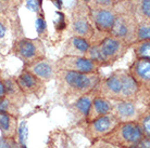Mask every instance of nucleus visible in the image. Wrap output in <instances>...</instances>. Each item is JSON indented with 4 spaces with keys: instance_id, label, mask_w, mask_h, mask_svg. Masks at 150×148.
<instances>
[{
    "instance_id": "21",
    "label": "nucleus",
    "mask_w": 150,
    "mask_h": 148,
    "mask_svg": "<svg viewBox=\"0 0 150 148\" xmlns=\"http://www.w3.org/2000/svg\"><path fill=\"white\" fill-rule=\"evenodd\" d=\"M25 0H0V12L4 13L12 22L15 21L19 9Z\"/></svg>"
},
{
    "instance_id": "19",
    "label": "nucleus",
    "mask_w": 150,
    "mask_h": 148,
    "mask_svg": "<svg viewBox=\"0 0 150 148\" xmlns=\"http://www.w3.org/2000/svg\"><path fill=\"white\" fill-rule=\"evenodd\" d=\"M110 112H111V101L107 100L102 96H99V95H96L93 100L91 105H90L89 111L86 116L85 122L93 121L95 119L108 115Z\"/></svg>"
},
{
    "instance_id": "4",
    "label": "nucleus",
    "mask_w": 150,
    "mask_h": 148,
    "mask_svg": "<svg viewBox=\"0 0 150 148\" xmlns=\"http://www.w3.org/2000/svg\"><path fill=\"white\" fill-rule=\"evenodd\" d=\"M11 54L19 59L23 65H27L46 57V47L44 41L39 38L18 37L12 42Z\"/></svg>"
},
{
    "instance_id": "27",
    "label": "nucleus",
    "mask_w": 150,
    "mask_h": 148,
    "mask_svg": "<svg viewBox=\"0 0 150 148\" xmlns=\"http://www.w3.org/2000/svg\"><path fill=\"white\" fill-rule=\"evenodd\" d=\"M0 111L13 115L15 117H19L20 116V109L15 105H13L10 101L8 100L7 97L0 100Z\"/></svg>"
},
{
    "instance_id": "15",
    "label": "nucleus",
    "mask_w": 150,
    "mask_h": 148,
    "mask_svg": "<svg viewBox=\"0 0 150 148\" xmlns=\"http://www.w3.org/2000/svg\"><path fill=\"white\" fill-rule=\"evenodd\" d=\"M97 95V93L95 91V89L90 92L84 94L82 96H79V98H76L74 102L70 103L69 105V110L73 116V119L76 123L85 122L86 116L89 111L90 105L93 103V100L95 98V96Z\"/></svg>"
},
{
    "instance_id": "26",
    "label": "nucleus",
    "mask_w": 150,
    "mask_h": 148,
    "mask_svg": "<svg viewBox=\"0 0 150 148\" xmlns=\"http://www.w3.org/2000/svg\"><path fill=\"white\" fill-rule=\"evenodd\" d=\"M150 40V21H138L135 31L136 41Z\"/></svg>"
},
{
    "instance_id": "7",
    "label": "nucleus",
    "mask_w": 150,
    "mask_h": 148,
    "mask_svg": "<svg viewBox=\"0 0 150 148\" xmlns=\"http://www.w3.org/2000/svg\"><path fill=\"white\" fill-rule=\"evenodd\" d=\"M99 48L103 57L105 67H108L112 66L117 61L123 59L131 49V45L120 38H116L109 34L99 42Z\"/></svg>"
},
{
    "instance_id": "6",
    "label": "nucleus",
    "mask_w": 150,
    "mask_h": 148,
    "mask_svg": "<svg viewBox=\"0 0 150 148\" xmlns=\"http://www.w3.org/2000/svg\"><path fill=\"white\" fill-rule=\"evenodd\" d=\"M119 123L120 122L112 114H108L89 122L81 123L79 126L82 129L83 135L90 142V144H93L102 140V137L109 134Z\"/></svg>"
},
{
    "instance_id": "8",
    "label": "nucleus",
    "mask_w": 150,
    "mask_h": 148,
    "mask_svg": "<svg viewBox=\"0 0 150 148\" xmlns=\"http://www.w3.org/2000/svg\"><path fill=\"white\" fill-rule=\"evenodd\" d=\"M127 71L139 87L140 90L139 100H142V96H144L145 102L149 103L150 59H135V61L129 65Z\"/></svg>"
},
{
    "instance_id": "17",
    "label": "nucleus",
    "mask_w": 150,
    "mask_h": 148,
    "mask_svg": "<svg viewBox=\"0 0 150 148\" xmlns=\"http://www.w3.org/2000/svg\"><path fill=\"white\" fill-rule=\"evenodd\" d=\"M90 42L79 36H70L62 48V56H85Z\"/></svg>"
},
{
    "instance_id": "28",
    "label": "nucleus",
    "mask_w": 150,
    "mask_h": 148,
    "mask_svg": "<svg viewBox=\"0 0 150 148\" xmlns=\"http://www.w3.org/2000/svg\"><path fill=\"white\" fill-rule=\"evenodd\" d=\"M121 0H89L87 2L88 8H113L120 2Z\"/></svg>"
},
{
    "instance_id": "31",
    "label": "nucleus",
    "mask_w": 150,
    "mask_h": 148,
    "mask_svg": "<svg viewBox=\"0 0 150 148\" xmlns=\"http://www.w3.org/2000/svg\"><path fill=\"white\" fill-rule=\"evenodd\" d=\"M137 146L139 148H150V137H144Z\"/></svg>"
},
{
    "instance_id": "24",
    "label": "nucleus",
    "mask_w": 150,
    "mask_h": 148,
    "mask_svg": "<svg viewBox=\"0 0 150 148\" xmlns=\"http://www.w3.org/2000/svg\"><path fill=\"white\" fill-rule=\"evenodd\" d=\"M85 57L95 62V63H97L101 68L105 67L103 57H102L101 51H100V48H99V42H97V43H90L88 49H87L86 53H85Z\"/></svg>"
},
{
    "instance_id": "25",
    "label": "nucleus",
    "mask_w": 150,
    "mask_h": 148,
    "mask_svg": "<svg viewBox=\"0 0 150 148\" xmlns=\"http://www.w3.org/2000/svg\"><path fill=\"white\" fill-rule=\"evenodd\" d=\"M136 123L138 124L139 129L145 137H150V106L148 105L145 110L139 116Z\"/></svg>"
},
{
    "instance_id": "23",
    "label": "nucleus",
    "mask_w": 150,
    "mask_h": 148,
    "mask_svg": "<svg viewBox=\"0 0 150 148\" xmlns=\"http://www.w3.org/2000/svg\"><path fill=\"white\" fill-rule=\"evenodd\" d=\"M135 59H150V40L136 41L131 45Z\"/></svg>"
},
{
    "instance_id": "10",
    "label": "nucleus",
    "mask_w": 150,
    "mask_h": 148,
    "mask_svg": "<svg viewBox=\"0 0 150 148\" xmlns=\"http://www.w3.org/2000/svg\"><path fill=\"white\" fill-rule=\"evenodd\" d=\"M95 91L97 95L110 101H121L122 96V69L112 71L109 76L101 78Z\"/></svg>"
},
{
    "instance_id": "32",
    "label": "nucleus",
    "mask_w": 150,
    "mask_h": 148,
    "mask_svg": "<svg viewBox=\"0 0 150 148\" xmlns=\"http://www.w3.org/2000/svg\"><path fill=\"white\" fill-rule=\"evenodd\" d=\"M6 97V90H4V84L2 82V79L0 77V100Z\"/></svg>"
},
{
    "instance_id": "18",
    "label": "nucleus",
    "mask_w": 150,
    "mask_h": 148,
    "mask_svg": "<svg viewBox=\"0 0 150 148\" xmlns=\"http://www.w3.org/2000/svg\"><path fill=\"white\" fill-rule=\"evenodd\" d=\"M19 132V117L0 111V134L4 138H15Z\"/></svg>"
},
{
    "instance_id": "12",
    "label": "nucleus",
    "mask_w": 150,
    "mask_h": 148,
    "mask_svg": "<svg viewBox=\"0 0 150 148\" xmlns=\"http://www.w3.org/2000/svg\"><path fill=\"white\" fill-rule=\"evenodd\" d=\"M15 80L19 84L20 89L25 94V96H35L37 98H41L45 95L47 90V83L41 81L40 79L35 77L34 75L23 69Z\"/></svg>"
},
{
    "instance_id": "16",
    "label": "nucleus",
    "mask_w": 150,
    "mask_h": 148,
    "mask_svg": "<svg viewBox=\"0 0 150 148\" xmlns=\"http://www.w3.org/2000/svg\"><path fill=\"white\" fill-rule=\"evenodd\" d=\"M0 77L2 79V82L4 84V90H6V97L10 101L13 105L21 109L26 103V96L20 89L18 82L14 77L9 76L6 74H1Z\"/></svg>"
},
{
    "instance_id": "1",
    "label": "nucleus",
    "mask_w": 150,
    "mask_h": 148,
    "mask_svg": "<svg viewBox=\"0 0 150 148\" xmlns=\"http://www.w3.org/2000/svg\"><path fill=\"white\" fill-rule=\"evenodd\" d=\"M101 78L102 75L100 71L82 74L68 71H57L54 81L59 95L70 104L79 96L93 91Z\"/></svg>"
},
{
    "instance_id": "5",
    "label": "nucleus",
    "mask_w": 150,
    "mask_h": 148,
    "mask_svg": "<svg viewBox=\"0 0 150 148\" xmlns=\"http://www.w3.org/2000/svg\"><path fill=\"white\" fill-rule=\"evenodd\" d=\"M138 124L134 122H120L114 129L102 137V141L119 148H131L137 146L144 138Z\"/></svg>"
},
{
    "instance_id": "9",
    "label": "nucleus",
    "mask_w": 150,
    "mask_h": 148,
    "mask_svg": "<svg viewBox=\"0 0 150 148\" xmlns=\"http://www.w3.org/2000/svg\"><path fill=\"white\" fill-rule=\"evenodd\" d=\"M148 105H140L138 101H111V112L119 122H134Z\"/></svg>"
},
{
    "instance_id": "34",
    "label": "nucleus",
    "mask_w": 150,
    "mask_h": 148,
    "mask_svg": "<svg viewBox=\"0 0 150 148\" xmlns=\"http://www.w3.org/2000/svg\"><path fill=\"white\" fill-rule=\"evenodd\" d=\"M131 148H139L138 146H134V147H131Z\"/></svg>"
},
{
    "instance_id": "14",
    "label": "nucleus",
    "mask_w": 150,
    "mask_h": 148,
    "mask_svg": "<svg viewBox=\"0 0 150 148\" xmlns=\"http://www.w3.org/2000/svg\"><path fill=\"white\" fill-rule=\"evenodd\" d=\"M23 69H25L32 75H34L35 77L40 79L41 81H44L45 83H48L51 80H54L57 71H58L54 62L48 59L47 57L37 59L33 63L24 65Z\"/></svg>"
},
{
    "instance_id": "11",
    "label": "nucleus",
    "mask_w": 150,
    "mask_h": 148,
    "mask_svg": "<svg viewBox=\"0 0 150 148\" xmlns=\"http://www.w3.org/2000/svg\"><path fill=\"white\" fill-rule=\"evenodd\" d=\"M58 71H68L82 74H90L100 71L101 67L97 63L86 59L85 56H61L54 61Z\"/></svg>"
},
{
    "instance_id": "3",
    "label": "nucleus",
    "mask_w": 150,
    "mask_h": 148,
    "mask_svg": "<svg viewBox=\"0 0 150 148\" xmlns=\"http://www.w3.org/2000/svg\"><path fill=\"white\" fill-rule=\"evenodd\" d=\"M137 19L133 11L129 0H121L117 3V13L110 35L120 38L132 45L135 42V31Z\"/></svg>"
},
{
    "instance_id": "2",
    "label": "nucleus",
    "mask_w": 150,
    "mask_h": 148,
    "mask_svg": "<svg viewBox=\"0 0 150 148\" xmlns=\"http://www.w3.org/2000/svg\"><path fill=\"white\" fill-rule=\"evenodd\" d=\"M70 36H79L86 39L90 43H97L109 35L99 33L90 20L89 8L85 2L76 0L70 10L69 16Z\"/></svg>"
},
{
    "instance_id": "22",
    "label": "nucleus",
    "mask_w": 150,
    "mask_h": 148,
    "mask_svg": "<svg viewBox=\"0 0 150 148\" xmlns=\"http://www.w3.org/2000/svg\"><path fill=\"white\" fill-rule=\"evenodd\" d=\"M13 22L0 12V52L7 48L9 36L12 34Z\"/></svg>"
},
{
    "instance_id": "29",
    "label": "nucleus",
    "mask_w": 150,
    "mask_h": 148,
    "mask_svg": "<svg viewBox=\"0 0 150 148\" xmlns=\"http://www.w3.org/2000/svg\"><path fill=\"white\" fill-rule=\"evenodd\" d=\"M0 148H21V146L15 138L0 137Z\"/></svg>"
},
{
    "instance_id": "30",
    "label": "nucleus",
    "mask_w": 150,
    "mask_h": 148,
    "mask_svg": "<svg viewBox=\"0 0 150 148\" xmlns=\"http://www.w3.org/2000/svg\"><path fill=\"white\" fill-rule=\"evenodd\" d=\"M88 148H119V147L113 146V145L109 144V143H107V142H105V141H102V140H99V141L93 143Z\"/></svg>"
},
{
    "instance_id": "33",
    "label": "nucleus",
    "mask_w": 150,
    "mask_h": 148,
    "mask_svg": "<svg viewBox=\"0 0 150 148\" xmlns=\"http://www.w3.org/2000/svg\"><path fill=\"white\" fill-rule=\"evenodd\" d=\"M81 1H83V2H85V3L87 4V2H88V1H89V0H81Z\"/></svg>"
},
{
    "instance_id": "20",
    "label": "nucleus",
    "mask_w": 150,
    "mask_h": 148,
    "mask_svg": "<svg viewBox=\"0 0 150 148\" xmlns=\"http://www.w3.org/2000/svg\"><path fill=\"white\" fill-rule=\"evenodd\" d=\"M137 21H150V0H129Z\"/></svg>"
},
{
    "instance_id": "13",
    "label": "nucleus",
    "mask_w": 150,
    "mask_h": 148,
    "mask_svg": "<svg viewBox=\"0 0 150 148\" xmlns=\"http://www.w3.org/2000/svg\"><path fill=\"white\" fill-rule=\"evenodd\" d=\"M117 13V4L113 8H89L90 20L95 28L102 34H110Z\"/></svg>"
}]
</instances>
